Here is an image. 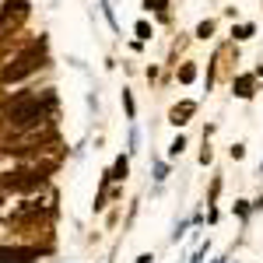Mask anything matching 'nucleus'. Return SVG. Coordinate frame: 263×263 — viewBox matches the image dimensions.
I'll list each match as a JSON object with an SVG mask.
<instances>
[{"mask_svg": "<svg viewBox=\"0 0 263 263\" xmlns=\"http://www.w3.org/2000/svg\"><path fill=\"white\" fill-rule=\"evenodd\" d=\"M49 109H53V95L49 91L46 95H21V99H14L4 109V120H7L11 130H25V126L39 123Z\"/></svg>", "mask_w": 263, "mask_h": 263, "instance_id": "f257e3e1", "label": "nucleus"}, {"mask_svg": "<svg viewBox=\"0 0 263 263\" xmlns=\"http://www.w3.org/2000/svg\"><path fill=\"white\" fill-rule=\"evenodd\" d=\"M39 67H42V57H39V53H25L21 60H14L11 67H4V70H0V84L21 81L25 74H32V70H39Z\"/></svg>", "mask_w": 263, "mask_h": 263, "instance_id": "f03ea898", "label": "nucleus"}, {"mask_svg": "<svg viewBox=\"0 0 263 263\" xmlns=\"http://www.w3.org/2000/svg\"><path fill=\"white\" fill-rule=\"evenodd\" d=\"M28 18V0H4V11H0V39L7 35V28H14Z\"/></svg>", "mask_w": 263, "mask_h": 263, "instance_id": "7ed1b4c3", "label": "nucleus"}, {"mask_svg": "<svg viewBox=\"0 0 263 263\" xmlns=\"http://www.w3.org/2000/svg\"><path fill=\"white\" fill-rule=\"evenodd\" d=\"M35 249H0V263H35Z\"/></svg>", "mask_w": 263, "mask_h": 263, "instance_id": "20e7f679", "label": "nucleus"}, {"mask_svg": "<svg viewBox=\"0 0 263 263\" xmlns=\"http://www.w3.org/2000/svg\"><path fill=\"white\" fill-rule=\"evenodd\" d=\"M193 109H197L193 102H182V105H176V109H172V123H176V126H182V123H186V116H193Z\"/></svg>", "mask_w": 263, "mask_h": 263, "instance_id": "39448f33", "label": "nucleus"}, {"mask_svg": "<svg viewBox=\"0 0 263 263\" xmlns=\"http://www.w3.org/2000/svg\"><path fill=\"white\" fill-rule=\"evenodd\" d=\"M235 95H239V99H249V95H253V78H239V81H235Z\"/></svg>", "mask_w": 263, "mask_h": 263, "instance_id": "423d86ee", "label": "nucleus"}, {"mask_svg": "<svg viewBox=\"0 0 263 263\" xmlns=\"http://www.w3.org/2000/svg\"><path fill=\"white\" fill-rule=\"evenodd\" d=\"M182 147H186V141H182V137H176V141H172V147H168V155L176 158V155H182Z\"/></svg>", "mask_w": 263, "mask_h": 263, "instance_id": "0eeeda50", "label": "nucleus"}, {"mask_svg": "<svg viewBox=\"0 0 263 263\" xmlns=\"http://www.w3.org/2000/svg\"><path fill=\"white\" fill-rule=\"evenodd\" d=\"M123 176H126V158H120L116 168H112V179H123Z\"/></svg>", "mask_w": 263, "mask_h": 263, "instance_id": "6e6552de", "label": "nucleus"}, {"mask_svg": "<svg viewBox=\"0 0 263 263\" xmlns=\"http://www.w3.org/2000/svg\"><path fill=\"white\" fill-rule=\"evenodd\" d=\"M193 78H197V70H193V67L186 63V67H182V70H179V81H193Z\"/></svg>", "mask_w": 263, "mask_h": 263, "instance_id": "1a4fd4ad", "label": "nucleus"}, {"mask_svg": "<svg viewBox=\"0 0 263 263\" xmlns=\"http://www.w3.org/2000/svg\"><path fill=\"white\" fill-rule=\"evenodd\" d=\"M211 32H214V25H211V21H203V25H197V35H200V39H207Z\"/></svg>", "mask_w": 263, "mask_h": 263, "instance_id": "9d476101", "label": "nucleus"}, {"mask_svg": "<svg viewBox=\"0 0 263 263\" xmlns=\"http://www.w3.org/2000/svg\"><path fill=\"white\" fill-rule=\"evenodd\" d=\"M232 35H235V39H249V35H253V25H242V28H235Z\"/></svg>", "mask_w": 263, "mask_h": 263, "instance_id": "9b49d317", "label": "nucleus"}, {"mask_svg": "<svg viewBox=\"0 0 263 263\" xmlns=\"http://www.w3.org/2000/svg\"><path fill=\"white\" fill-rule=\"evenodd\" d=\"M165 4L168 0H144V7H151V11H165Z\"/></svg>", "mask_w": 263, "mask_h": 263, "instance_id": "f8f14e48", "label": "nucleus"}, {"mask_svg": "<svg viewBox=\"0 0 263 263\" xmlns=\"http://www.w3.org/2000/svg\"><path fill=\"white\" fill-rule=\"evenodd\" d=\"M137 35H141V39H151V28H147V21H137Z\"/></svg>", "mask_w": 263, "mask_h": 263, "instance_id": "ddd939ff", "label": "nucleus"}, {"mask_svg": "<svg viewBox=\"0 0 263 263\" xmlns=\"http://www.w3.org/2000/svg\"><path fill=\"white\" fill-rule=\"evenodd\" d=\"M123 105H126V112L134 116V99H130V91H123Z\"/></svg>", "mask_w": 263, "mask_h": 263, "instance_id": "4468645a", "label": "nucleus"}]
</instances>
